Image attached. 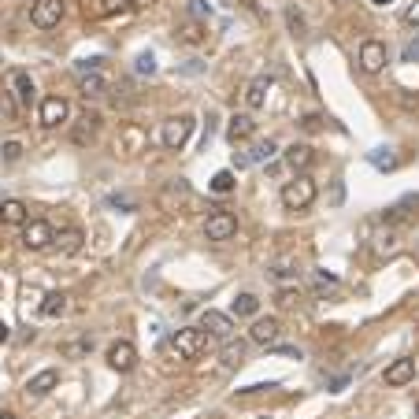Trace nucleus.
I'll return each instance as SVG.
<instances>
[{
  "instance_id": "nucleus-3",
  "label": "nucleus",
  "mask_w": 419,
  "mask_h": 419,
  "mask_svg": "<svg viewBox=\"0 0 419 419\" xmlns=\"http://www.w3.org/2000/svg\"><path fill=\"white\" fill-rule=\"evenodd\" d=\"M193 126H197V119L193 116H171L167 123H164V130H160V141H164V149H182V145L189 141V134H193Z\"/></svg>"
},
{
  "instance_id": "nucleus-15",
  "label": "nucleus",
  "mask_w": 419,
  "mask_h": 419,
  "mask_svg": "<svg viewBox=\"0 0 419 419\" xmlns=\"http://www.w3.org/2000/svg\"><path fill=\"white\" fill-rule=\"evenodd\" d=\"M201 330L227 342V337L234 334V319H230V315H223V312H216V308H208V312L201 315Z\"/></svg>"
},
{
  "instance_id": "nucleus-12",
  "label": "nucleus",
  "mask_w": 419,
  "mask_h": 419,
  "mask_svg": "<svg viewBox=\"0 0 419 419\" xmlns=\"http://www.w3.org/2000/svg\"><path fill=\"white\" fill-rule=\"evenodd\" d=\"M360 67H364L367 74H379V71L386 67V45H382V41L367 38V41L360 45Z\"/></svg>"
},
{
  "instance_id": "nucleus-8",
  "label": "nucleus",
  "mask_w": 419,
  "mask_h": 419,
  "mask_svg": "<svg viewBox=\"0 0 419 419\" xmlns=\"http://www.w3.org/2000/svg\"><path fill=\"white\" fill-rule=\"evenodd\" d=\"M67 116H71V104L63 101V96H45L41 101V126L45 130H56L60 123H67Z\"/></svg>"
},
{
  "instance_id": "nucleus-41",
  "label": "nucleus",
  "mask_w": 419,
  "mask_h": 419,
  "mask_svg": "<svg viewBox=\"0 0 419 419\" xmlns=\"http://www.w3.org/2000/svg\"><path fill=\"white\" fill-rule=\"evenodd\" d=\"M297 301H301V289H289V286L279 289V304H297Z\"/></svg>"
},
{
  "instance_id": "nucleus-17",
  "label": "nucleus",
  "mask_w": 419,
  "mask_h": 419,
  "mask_svg": "<svg viewBox=\"0 0 419 419\" xmlns=\"http://www.w3.org/2000/svg\"><path fill=\"white\" fill-rule=\"evenodd\" d=\"M78 93H82L86 101H101V96L108 93V78H104L101 71H89V74H82V78H78Z\"/></svg>"
},
{
  "instance_id": "nucleus-45",
  "label": "nucleus",
  "mask_w": 419,
  "mask_h": 419,
  "mask_svg": "<svg viewBox=\"0 0 419 419\" xmlns=\"http://www.w3.org/2000/svg\"><path fill=\"white\" fill-rule=\"evenodd\" d=\"M8 334H11V330H8V323H4V319H0V345L8 342Z\"/></svg>"
},
{
  "instance_id": "nucleus-2",
  "label": "nucleus",
  "mask_w": 419,
  "mask_h": 419,
  "mask_svg": "<svg viewBox=\"0 0 419 419\" xmlns=\"http://www.w3.org/2000/svg\"><path fill=\"white\" fill-rule=\"evenodd\" d=\"M171 352L179 360H197L201 352H208V334L201 327H186L171 337Z\"/></svg>"
},
{
  "instance_id": "nucleus-31",
  "label": "nucleus",
  "mask_w": 419,
  "mask_h": 419,
  "mask_svg": "<svg viewBox=\"0 0 419 419\" xmlns=\"http://www.w3.org/2000/svg\"><path fill=\"white\" fill-rule=\"evenodd\" d=\"M286 26H289V34H294V38H304V15L297 8H286Z\"/></svg>"
},
{
  "instance_id": "nucleus-7",
  "label": "nucleus",
  "mask_w": 419,
  "mask_h": 419,
  "mask_svg": "<svg viewBox=\"0 0 419 419\" xmlns=\"http://www.w3.org/2000/svg\"><path fill=\"white\" fill-rule=\"evenodd\" d=\"M134 364H138L134 342H116V345H108V367H111V371L126 375V371H134Z\"/></svg>"
},
{
  "instance_id": "nucleus-39",
  "label": "nucleus",
  "mask_w": 419,
  "mask_h": 419,
  "mask_svg": "<svg viewBox=\"0 0 419 419\" xmlns=\"http://www.w3.org/2000/svg\"><path fill=\"white\" fill-rule=\"evenodd\" d=\"M134 67H138V74H156V60H152V52H141Z\"/></svg>"
},
{
  "instance_id": "nucleus-43",
  "label": "nucleus",
  "mask_w": 419,
  "mask_h": 419,
  "mask_svg": "<svg viewBox=\"0 0 419 419\" xmlns=\"http://www.w3.org/2000/svg\"><path fill=\"white\" fill-rule=\"evenodd\" d=\"M301 126H304V130H319V126H323V119H319V116H304Z\"/></svg>"
},
{
  "instance_id": "nucleus-9",
  "label": "nucleus",
  "mask_w": 419,
  "mask_h": 419,
  "mask_svg": "<svg viewBox=\"0 0 419 419\" xmlns=\"http://www.w3.org/2000/svg\"><path fill=\"white\" fill-rule=\"evenodd\" d=\"M56 386H60V371H56V367H45V371H38L34 379H26V390H23V393H26L30 401H41V397L52 393Z\"/></svg>"
},
{
  "instance_id": "nucleus-27",
  "label": "nucleus",
  "mask_w": 419,
  "mask_h": 419,
  "mask_svg": "<svg viewBox=\"0 0 419 419\" xmlns=\"http://www.w3.org/2000/svg\"><path fill=\"white\" fill-rule=\"evenodd\" d=\"M241 360H245V342H230V337H227V345H223V364L238 367Z\"/></svg>"
},
{
  "instance_id": "nucleus-28",
  "label": "nucleus",
  "mask_w": 419,
  "mask_h": 419,
  "mask_svg": "<svg viewBox=\"0 0 419 419\" xmlns=\"http://www.w3.org/2000/svg\"><path fill=\"white\" fill-rule=\"evenodd\" d=\"M179 38L186 41V45H201L208 34H204V23H197V19H193V23H186L182 30H179Z\"/></svg>"
},
{
  "instance_id": "nucleus-33",
  "label": "nucleus",
  "mask_w": 419,
  "mask_h": 419,
  "mask_svg": "<svg viewBox=\"0 0 419 419\" xmlns=\"http://www.w3.org/2000/svg\"><path fill=\"white\" fill-rule=\"evenodd\" d=\"M134 8H138V0H104V19L119 11H134Z\"/></svg>"
},
{
  "instance_id": "nucleus-44",
  "label": "nucleus",
  "mask_w": 419,
  "mask_h": 419,
  "mask_svg": "<svg viewBox=\"0 0 419 419\" xmlns=\"http://www.w3.org/2000/svg\"><path fill=\"white\" fill-rule=\"evenodd\" d=\"M86 349H89V342H74V345H67L71 357H78V352H86Z\"/></svg>"
},
{
  "instance_id": "nucleus-40",
  "label": "nucleus",
  "mask_w": 419,
  "mask_h": 419,
  "mask_svg": "<svg viewBox=\"0 0 419 419\" xmlns=\"http://www.w3.org/2000/svg\"><path fill=\"white\" fill-rule=\"evenodd\" d=\"M189 15L193 19H204V15H212V4L208 0H189Z\"/></svg>"
},
{
  "instance_id": "nucleus-22",
  "label": "nucleus",
  "mask_w": 419,
  "mask_h": 419,
  "mask_svg": "<svg viewBox=\"0 0 419 419\" xmlns=\"http://www.w3.org/2000/svg\"><path fill=\"white\" fill-rule=\"evenodd\" d=\"M30 216H26V204L23 201H15V197H8V201H0V223L4 227H23Z\"/></svg>"
},
{
  "instance_id": "nucleus-26",
  "label": "nucleus",
  "mask_w": 419,
  "mask_h": 419,
  "mask_svg": "<svg viewBox=\"0 0 419 419\" xmlns=\"http://www.w3.org/2000/svg\"><path fill=\"white\" fill-rule=\"evenodd\" d=\"M271 156H275V141H256L252 145V149L245 152V160H249V164H264V160H271Z\"/></svg>"
},
{
  "instance_id": "nucleus-16",
  "label": "nucleus",
  "mask_w": 419,
  "mask_h": 419,
  "mask_svg": "<svg viewBox=\"0 0 419 419\" xmlns=\"http://www.w3.org/2000/svg\"><path fill=\"white\" fill-rule=\"evenodd\" d=\"M386 386H408L412 379H415V360L412 357H401V360H393L390 367H386Z\"/></svg>"
},
{
  "instance_id": "nucleus-24",
  "label": "nucleus",
  "mask_w": 419,
  "mask_h": 419,
  "mask_svg": "<svg viewBox=\"0 0 419 419\" xmlns=\"http://www.w3.org/2000/svg\"><path fill=\"white\" fill-rule=\"evenodd\" d=\"M63 312H67V294H60V289L41 301V315H45V319H56V315H63Z\"/></svg>"
},
{
  "instance_id": "nucleus-21",
  "label": "nucleus",
  "mask_w": 419,
  "mask_h": 419,
  "mask_svg": "<svg viewBox=\"0 0 419 419\" xmlns=\"http://www.w3.org/2000/svg\"><path fill=\"white\" fill-rule=\"evenodd\" d=\"M82 241H86V234L78 230V227H63V230L52 238V245H56L63 256H74L78 249H82Z\"/></svg>"
},
{
  "instance_id": "nucleus-32",
  "label": "nucleus",
  "mask_w": 419,
  "mask_h": 419,
  "mask_svg": "<svg viewBox=\"0 0 419 419\" xmlns=\"http://www.w3.org/2000/svg\"><path fill=\"white\" fill-rule=\"evenodd\" d=\"M371 164H375L379 171H393V167H397V156H393L390 149H379V152H371Z\"/></svg>"
},
{
  "instance_id": "nucleus-13",
  "label": "nucleus",
  "mask_w": 419,
  "mask_h": 419,
  "mask_svg": "<svg viewBox=\"0 0 419 419\" xmlns=\"http://www.w3.org/2000/svg\"><path fill=\"white\" fill-rule=\"evenodd\" d=\"M8 93L19 101V108H30V104H34V82H30V74L15 67V71L8 74Z\"/></svg>"
},
{
  "instance_id": "nucleus-48",
  "label": "nucleus",
  "mask_w": 419,
  "mask_h": 419,
  "mask_svg": "<svg viewBox=\"0 0 419 419\" xmlns=\"http://www.w3.org/2000/svg\"><path fill=\"white\" fill-rule=\"evenodd\" d=\"M337 4H349V0H337Z\"/></svg>"
},
{
  "instance_id": "nucleus-5",
  "label": "nucleus",
  "mask_w": 419,
  "mask_h": 419,
  "mask_svg": "<svg viewBox=\"0 0 419 419\" xmlns=\"http://www.w3.org/2000/svg\"><path fill=\"white\" fill-rule=\"evenodd\" d=\"M52 238H56V230L48 227L45 219H26V223H23V245H26L30 252L48 249V245H52Z\"/></svg>"
},
{
  "instance_id": "nucleus-19",
  "label": "nucleus",
  "mask_w": 419,
  "mask_h": 419,
  "mask_svg": "<svg viewBox=\"0 0 419 419\" xmlns=\"http://www.w3.org/2000/svg\"><path fill=\"white\" fill-rule=\"evenodd\" d=\"M267 93H271V78L267 74H256L252 82L245 86V104L256 111V108H264L267 104Z\"/></svg>"
},
{
  "instance_id": "nucleus-14",
  "label": "nucleus",
  "mask_w": 419,
  "mask_h": 419,
  "mask_svg": "<svg viewBox=\"0 0 419 419\" xmlns=\"http://www.w3.org/2000/svg\"><path fill=\"white\" fill-rule=\"evenodd\" d=\"M186 201H189V182H186V179L167 182L164 193H160V208H164V212H179Z\"/></svg>"
},
{
  "instance_id": "nucleus-25",
  "label": "nucleus",
  "mask_w": 419,
  "mask_h": 419,
  "mask_svg": "<svg viewBox=\"0 0 419 419\" xmlns=\"http://www.w3.org/2000/svg\"><path fill=\"white\" fill-rule=\"evenodd\" d=\"M260 312V297L256 294H238L234 297V315H256Z\"/></svg>"
},
{
  "instance_id": "nucleus-1",
  "label": "nucleus",
  "mask_w": 419,
  "mask_h": 419,
  "mask_svg": "<svg viewBox=\"0 0 419 419\" xmlns=\"http://www.w3.org/2000/svg\"><path fill=\"white\" fill-rule=\"evenodd\" d=\"M315 182L308 179V174H297L294 182H286L282 186V208L286 212H304V208H312L315 204Z\"/></svg>"
},
{
  "instance_id": "nucleus-38",
  "label": "nucleus",
  "mask_w": 419,
  "mask_h": 419,
  "mask_svg": "<svg viewBox=\"0 0 419 419\" xmlns=\"http://www.w3.org/2000/svg\"><path fill=\"white\" fill-rule=\"evenodd\" d=\"M275 279H297L301 271H297V264L294 260H282V264H275V271H271Z\"/></svg>"
},
{
  "instance_id": "nucleus-46",
  "label": "nucleus",
  "mask_w": 419,
  "mask_h": 419,
  "mask_svg": "<svg viewBox=\"0 0 419 419\" xmlns=\"http://www.w3.org/2000/svg\"><path fill=\"white\" fill-rule=\"evenodd\" d=\"M0 419H19V415H15V412H0Z\"/></svg>"
},
{
  "instance_id": "nucleus-49",
  "label": "nucleus",
  "mask_w": 419,
  "mask_h": 419,
  "mask_svg": "<svg viewBox=\"0 0 419 419\" xmlns=\"http://www.w3.org/2000/svg\"><path fill=\"white\" fill-rule=\"evenodd\" d=\"M415 415H419V405H415Z\"/></svg>"
},
{
  "instance_id": "nucleus-37",
  "label": "nucleus",
  "mask_w": 419,
  "mask_h": 419,
  "mask_svg": "<svg viewBox=\"0 0 419 419\" xmlns=\"http://www.w3.org/2000/svg\"><path fill=\"white\" fill-rule=\"evenodd\" d=\"M108 204H111V208H126V212H138V201H134V197H126V193H111Z\"/></svg>"
},
{
  "instance_id": "nucleus-29",
  "label": "nucleus",
  "mask_w": 419,
  "mask_h": 419,
  "mask_svg": "<svg viewBox=\"0 0 419 419\" xmlns=\"http://www.w3.org/2000/svg\"><path fill=\"white\" fill-rule=\"evenodd\" d=\"M19 111H23V108H19V101H15V96H11L8 89H0V116L15 123V119H19Z\"/></svg>"
},
{
  "instance_id": "nucleus-4",
  "label": "nucleus",
  "mask_w": 419,
  "mask_h": 419,
  "mask_svg": "<svg viewBox=\"0 0 419 419\" xmlns=\"http://www.w3.org/2000/svg\"><path fill=\"white\" fill-rule=\"evenodd\" d=\"M63 11H67L63 0H34V4H30V23L38 30H52V26H60Z\"/></svg>"
},
{
  "instance_id": "nucleus-50",
  "label": "nucleus",
  "mask_w": 419,
  "mask_h": 419,
  "mask_svg": "<svg viewBox=\"0 0 419 419\" xmlns=\"http://www.w3.org/2000/svg\"><path fill=\"white\" fill-rule=\"evenodd\" d=\"M260 419H267V415H260Z\"/></svg>"
},
{
  "instance_id": "nucleus-30",
  "label": "nucleus",
  "mask_w": 419,
  "mask_h": 419,
  "mask_svg": "<svg viewBox=\"0 0 419 419\" xmlns=\"http://www.w3.org/2000/svg\"><path fill=\"white\" fill-rule=\"evenodd\" d=\"M375 241H379V245H375V252H379V256H393V252H397V234H393V230L379 234Z\"/></svg>"
},
{
  "instance_id": "nucleus-11",
  "label": "nucleus",
  "mask_w": 419,
  "mask_h": 419,
  "mask_svg": "<svg viewBox=\"0 0 419 419\" xmlns=\"http://www.w3.org/2000/svg\"><path fill=\"white\" fill-rule=\"evenodd\" d=\"M279 337H282V323L275 315L256 319V323L249 327V342H256V345H279Z\"/></svg>"
},
{
  "instance_id": "nucleus-36",
  "label": "nucleus",
  "mask_w": 419,
  "mask_h": 419,
  "mask_svg": "<svg viewBox=\"0 0 419 419\" xmlns=\"http://www.w3.org/2000/svg\"><path fill=\"white\" fill-rule=\"evenodd\" d=\"M212 189H216V193H230V189H234V174H230V171H219L216 179H212Z\"/></svg>"
},
{
  "instance_id": "nucleus-42",
  "label": "nucleus",
  "mask_w": 419,
  "mask_h": 419,
  "mask_svg": "<svg viewBox=\"0 0 419 419\" xmlns=\"http://www.w3.org/2000/svg\"><path fill=\"white\" fill-rule=\"evenodd\" d=\"M405 23L408 26H419V0H412V4L405 8Z\"/></svg>"
},
{
  "instance_id": "nucleus-6",
  "label": "nucleus",
  "mask_w": 419,
  "mask_h": 419,
  "mask_svg": "<svg viewBox=\"0 0 419 419\" xmlns=\"http://www.w3.org/2000/svg\"><path fill=\"white\" fill-rule=\"evenodd\" d=\"M234 234H238V219L230 212H223V208H216L204 223V238L208 241H230Z\"/></svg>"
},
{
  "instance_id": "nucleus-23",
  "label": "nucleus",
  "mask_w": 419,
  "mask_h": 419,
  "mask_svg": "<svg viewBox=\"0 0 419 419\" xmlns=\"http://www.w3.org/2000/svg\"><path fill=\"white\" fill-rule=\"evenodd\" d=\"M252 134H256V123H252V116H234V119L227 123V141H230V145L249 141Z\"/></svg>"
},
{
  "instance_id": "nucleus-18",
  "label": "nucleus",
  "mask_w": 419,
  "mask_h": 419,
  "mask_svg": "<svg viewBox=\"0 0 419 419\" xmlns=\"http://www.w3.org/2000/svg\"><path fill=\"white\" fill-rule=\"evenodd\" d=\"M96 130H101V116H96V111H82V119H78V126L71 130V138H74V145H89L96 138Z\"/></svg>"
},
{
  "instance_id": "nucleus-10",
  "label": "nucleus",
  "mask_w": 419,
  "mask_h": 419,
  "mask_svg": "<svg viewBox=\"0 0 419 419\" xmlns=\"http://www.w3.org/2000/svg\"><path fill=\"white\" fill-rule=\"evenodd\" d=\"M145 145H149V134H145L138 123H126L123 130H119L116 149H119V152H126V156H138V152H145Z\"/></svg>"
},
{
  "instance_id": "nucleus-47",
  "label": "nucleus",
  "mask_w": 419,
  "mask_h": 419,
  "mask_svg": "<svg viewBox=\"0 0 419 419\" xmlns=\"http://www.w3.org/2000/svg\"><path fill=\"white\" fill-rule=\"evenodd\" d=\"M371 4H379V8H382V4H390V0H371Z\"/></svg>"
},
{
  "instance_id": "nucleus-34",
  "label": "nucleus",
  "mask_w": 419,
  "mask_h": 419,
  "mask_svg": "<svg viewBox=\"0 0 419 419\" xmlns=\"http://www.w3.org/2000/svg\"><path fill=\"white\" fill-rule=\"evenodd\" d=\"M0 152H4V164H19L23 145H19V141H4V145H0Z\"/></svg>"
},
{
  "instance_id": "nucleus-35",
  "label": "nucleus",
  "mask_w": 419,
  "mask_h": 419,
  "mask_svg": "<svg viewBox=\"0 0 419 419\" xmlns=\"http://www.w3.org/2000/svg\"><path fill=\"white\" fill-rule=\"evenodd\" d=\"M82 15L86 19H104V0H82Z\"/></svg>"
},
{
  "instance_id": "nucleus-20",
  "label": "nucleus",
  "mask_w": 419,
  "mask_h": 419,
  "mask_svg": "<svg viewBox=\"0 0 419 419\" xmlns=\"http://www.w3.org/2000/svg\"><path fill=\"white\" fill-rule=\"evenodd\" d=\"M282 156H286V164H289V167H294L297 174H304V171H308V167H312V160H315V152H312V145H289V149H286Z\"/></svg>"
}]
</instances>
